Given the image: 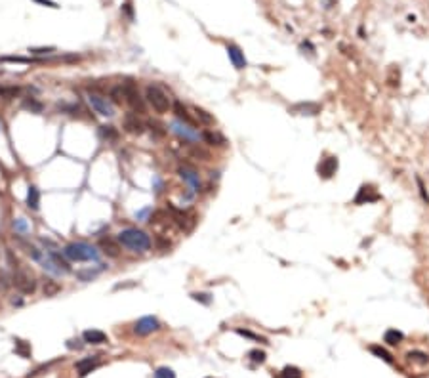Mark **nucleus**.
<instances>
[{"instance_id":"1a4fd4ad","label":"nucleus","mask_w":429,"mask_h":378,"mask_svg":"<svg viewBox=\"0 0 429 378\" xmlns=\"http://www.w3.org/2000/svg\"><path fill=\"white\" fill-rule=\"evenodd\" d=\"M14 285H16V289L23 292V294H33L35 290H37V281H35V277L31 275V273H27V271H18L16 275H14Z\"/></svg>"},{"instance_id":"f257e3e1","label":"nucleus","mask_w":429,"mask_h":378,"mask_svg":"<svg viewBox=\"0 0 429 378\" xmlns=\"http://www.w3.org/2000/svg\"><path fill=\"white\" fill-rule=\"evenodd\" d=\"M116 241L120 243V246L128 248V250H132V252H147V250L151 248V245H153L151 237H149L145 231L137 229V227H126V229H122V231L116 235Z\"/></svg>"},{"instance_id":"58836bf2","label":"nucleus","mask_w":429,"mask_h":378,"mask_svg":"<svg viewBox=\"0 0 429 378\" xmlns=\"http://www.w3.org/2000/svg\"><path fill=\"white\" fill-rule=\"evenodd\" d=\"M29 52H31V54H37V56H44V54L56 52V48H54V46H48V48H29Z\"/></svg>"},{"instance_id":"c85d7f7f","label":"nucleus","mask_w":429,"mask_h":378,"mask_svg":"<svg viewBox=\"0 0 429 378\" xmlns=\"http://www.w3.org/2000/svg\"><path fill=\"white\" fill-rule=\"evenodd\" d=\"M57 292H61V285L54 279H48L44 283V296H56Z\"/></svg>"},{"instance_id":"2f4dec72","label":"nucleus","mask_w":429,"mask_h":378,"mask_svg":"<svg viewBox=\"0 0 429 378\" xmlns=\"http://www.w3.org/2000/svg\"><path fill=\"white\" fill-rule=\"evenodd\" d=\"M280 378H301V371L298 367H284L280 373Z\"/></svg>"},{"instance_id":"f3484780","label":"nucleus","mask_w":429,"mask_h":378,"mask_svg":"<svg viewBox=\"0 0 429 378\" xmlns=\"http://www.w3.org/2000/svg\"><path fill=\"white\" fill-rule=\"evenodd\" d=\"M82 340L86 344H105L107 342V334L103 331H97V329H88L82 333Z\"/></svg>"},{"instance_id":"473e14b6","label":"nucleus","mask_w":429,"mask_h":378,"mask_svg":"<svg viewBox=\"0 0 429 378\" xmlns=\"http://www.w3.org/2000/svg\"><path fill=\"white\" fill-rule=\"evenodd\" d=\"M153 378H176V373L172 369H168V367H160V369L155 371Z\"/></svg>"},{"instance_id":"37998d69","label":"nucleus","mask_w":429,"mask_h":378,"mask_svg":"<svg viewBox=\"0 0 429 378\" xmlns=\"http://www.w3.org/2000/svg\"><path fill=\"white\" fill-rule=\"evenodd\" d=\"M151 212V208H145V210H141V212H137L136 218L137 220H141V222H145V218H147V214Z\"/></svg>"},{"instance_id":"f8f14e48","label":"nucleus","mask_w":429,"mask_h":378,"mask_svg":"<svg viewBox=\"0 0 429 378\" xmlns=\"http://www.w3.org/2000/svg\"><path fill=\"white\" fill-rule=\"evenodd\" d=\"M317 172H318L320 178L330 179L338 172V159H336V157H326V159H322V160L318 162V166H317Z\"/></svg>"},{"instance_id":"e433bc0d","label":"nucleus","mask_w":429,"mask_h":378,"mask_svg":"<svg viewBox=\"0 0 429 378\" xmlns=\"http://www.w3.org/2000/svg\"><path fill=\"white\" fill-rule=\"evenodd\" d=\"M237 334H241V336H244V338H250V340H256V342H265V338H261V336H258V334L250 333L246 329H237Z\"/></svg>"},{"instance_id":"79ce46f5","label":"nucleus","mask_w":429,"mask_h":378,"mask_svg":"<svg viewBox=\"0 0 429 378\" xmlns=\"http://www.w3.org/2000/svg\"><path fill=\"white\" fill-rule=\"evenodd\" d=\"M67 348H69V350H80V348H82V344H80V340H69Z\"/></svg>"},{"instance_id":"a878e982","label":"nucleus","mask_w":429,"mask_h":378,"mask_svg":"<svg viewBox=\"0 0 429 378\" xmlns=\"http://www.w3.org/2000/svg\"><path fill=\"white\" fill-rule=\"evenodd\" d=\"M292 111H301V115H317L320 111V107L317 103H298V105L292 107Z\"/></svg>"},{"instance_id":"aec40b11","label":"nucleus","mask_w":429,"mask_h":378,"mask_svg":"<svg viewBox=\"0 0 429 378\" xmlns=\"http://www.w3.org/2000/svg\"><path fill=\"white\" fill-rule=\"evenodd\" d=\"M403 340H405V334L401 333V331H397V329H387L384 334V342L389 344V346H397V344H401Z\"/></svg>"},{"instance_id":"cd10ccee","label":"nucleus","mask_w":429,"mask_h":378,"mask_svg":"<svg viewBox=\"0 0 429 378\" xmlns=\"http://www.w3.org/2000/svg\"><path fill=\"white\" fill-rule=\"evenodd\" d=\"M370 352H372V354H374L376 357H380L382 361L389 363V365H391V363L395 361V359H393V356H391V354H389V352H387L385 348H382V346H370Z\"/></svg>"},{"instance_id":"412c9836","label":"nucleus","mask_w":429,"mask_h":378,"mask_svg":"<svg viewBox=\"0 0 429 378\" xmlns=\"http://www.w3.org/2000/svg\"><path fill=\"white\" fill-rule=\"evenodd\" d=\"M99 138L107 139V141H116L118 139V130L111 124H103V126H99Z\"/></svg>"},{"instance_id":"dca6fc26","label":"nucleus","mask_w":429,"mask_h":378,"mask_svg":"<svg viewBox=\"0 0 429 378\" xmlns=\"http://www.w3.org/2000/svg\"><path fill=\"white\" fill-rule=\"evenodd\" d=\"M107 269V266H103V264H99V267H88V269H78L76 271V279L80 281V283H90V281H93L101 271H105Z\"/></svg>"},{"instance_id":"6e6552de","label":"nucleus","mask_w":429,"mask_h":378,"mask_svg":"<svg viewBox=\"0 0 429 378\" xmlns=\"http://www.w3.org/2000/svg\"><path fill=\"white\" fill-rule=\"evenodd\" d=\"M158 329H160V321H158L157 317H153V315L141 317L139 321H136V325H134V333H136L137 336L153 334V333H157Z\"/></svg>"},{"instance_id":"ea45409f","label":"nucleus","mask_w":429,"mask_h":378,"mask_svg":"<svg viewBox=\"0 0 429 378\" xmlns=\"http://www.w3.org/2000/svg\"><path fill=\"white\" fill-rule=\"evenodd\" d=\"M35 2H37V4H42V6H46V8H54V10L59 8V4L54 2V0H35Z\"/></svg>"},{"instance_id":"7c9ffc66","label":"nucleus","mask_w":429,"mask_h":378,"mask_svg":"<svg viewBox=\"0 0 429 378\" xmlns=\"http://www.w3.org/2000/svg\"><path fill=\"white\" fill-rule=\"evenodd\" d=\"M191 298L197 300V302H201V304H204V306H210V304H212V294H208V292H193Z\"/></svg>"},{"instance_id":"c756f323","label":"nucleus","mask_w":429,"mask_h":378,"mask_svg":"<svg viewBox=\"0 0 429 378\" xmlns=\"http://www.w3.org/2000/svg\"><path fill=\"white\" fill-rule=\"evenodd\" d=\"M195 117H197L201 122H204V124H214V122H216V120H214V117H212L208 111L201 109V107H195Z\"/></svg>"},{"instance_id":"a19ab883","label":"nucleus","mask_w":429,"mask_h":378,"mask_svg":"<svg viewBox=\"0 0 429 378\" xmlns=\"http://www.w3.org/2000/svg\"><path fill=\"white\" fill-rule=\"evenodd\" d=\"M14 227H16V231H27V222L23 218H19V220L14 222Z\"/></svg>"},{"instance_id":"bb28decb","label":"nucleus","mask_w":429,"mask_h":378,"mask_svg":"<svg viewBox=\"0 0 429 378\" xmlns=\"http://www.w3.org/2000/svg\"><path fill=\"white\" fill-rule=\"evenodd\" d=\"M109 101L111 103H116V105H122L124 103V92H122V84H118V86H113V88L109 90Z\"/></svg>"},{"instance_id":"39448f33","label":"nucleus","mask_w":429,"mask_h":378,"mask_svg":"<svg viewBox=\"0 0 429 378\" xmlns=\"http://www.w3.org/2000/svg\"><path fill=\"white\" fill-rule=\"evenodd\" d=\"M88 103H90L92 109L97 115H101V117H114V105L107 98H103L101 94L90 92L88 94Z\"/></svg>"},{"instance_id":"9b49d317","label":"nucleus","mask_w":429,"mask_h":378,"mask_svg":"<svg viewBox=\"0 0 429 378\" xmlns=\"http://www.w3.org/2000/svg\"><path fill=\"white\" fill-rule=\"evenodd\" d=\"M122 128L128 134H143L145 130V122L137 117V113H126L124 115V120H122Z\"/></svg>"},{"instance_id":"9d476101","label":"nucleus","mask_w":429,"mask_h":378,"mask_svg":"<svg viewBox=\"0 0 429 378\" xmlns=\"http://www.w3.org/2000/svg\"><path fill=\"white\" fill-rule=\"evenodd\" d=\"M378 200H382V195L376 191V187L374 185H362L361 189H359V193H357V197H355V204H370V202H378Z\"/></svg>"},{"instance_id":"6ab92c4d","label":"nucleus","mask_w":429,"mask_h":378,"mask_svg":"<svg viewBox=\"0 0 429 378\" xmlns=\"http://www.w3.org/2000/svg\"><path fill=\"white\" fill-rule=\"evenodd\" d=\"M174 115H176V119L181 120V122H185V124H189V126H195V119L187 113L185 109V105H181L180 101H176L174 103Z\"/></svg>"},{"instance_id":"393cba45","label":"nucleus","mask_w":429,"mask_h":378,"mask_svg":"<svg viewBox=\"0 0 429 378\" xmlns=\"http://www.w3.org/2000/svg\"><path fill=\"white\" fill-rule=\"evenodd\" d=\"M14 350H16V354L21 357H31V346L25 342V340H19V338H16L14 340Z\"/></svg>"},{"instance_id":"0eeeda50","label":"nucleus","mask_w":429,"mask_h":378,"mask_svg":"<svg viewBox=\"0 0 429 378\" xmlns=\"http://www.w3.org/2000/svg\"><path fill=\"white\" fill-rule=\"evenodd\" d=\"M122 92H124V103L132 105V109H139V111L143 113V99H141V96H139V92H137V86L132 80H128V82L122 84Z\"/></svg>"},{"instance_id":"4be33fe9","label":"nucleus","mask_w":429,"mask_h":378,"mask_svg":"<svg viewBox=\"0 0 429 378\" xmlns=\"http://www.w3.org/2000/svg\"><path fill=\"white\" fill-rule=\"evenodd\" d=\"M203 139L208 143V145H218V147L225 145V138H224L222 134H218V132H204Z\"/></svg>"},{"instance_id":"4c0bfd02","label":"nucleus","mask_w":429,"mask_h":378,"mask_svg":"<svg viewBox=\"0 0 429 378\" xmlns=\"http://www.w3.org/2000/svg\"><path fill=\"white\" fill-rule=\"evenodd\" d=\"M416 183H418V187H420V195H422L424 202H426V204H429V195H428V191H426V185H424V181H422V178H420V176H416Z\"/></svg>"},{"instance_id":"7ed1b4c3","label":"nucleus","mask_w":429,"mask_h":378,"mask_svg":"<svg viewBox=\"0 0 429 378\" xmlns=\"http://www.w3.org/2000/svg\"><path fill=\"white\" fill-rule=\"evenodd\" d=\"M145 98H147L149 105H151V107L155 109V113H158V115H164V113H168L172 109V99H170L168 92L162 88V86H158V84H149V86L145 88Z\"/></svg>"},{"instance_id":"20e7f679","label":"nucleus","mask_w":429,"mask_h":378,"mask_svg":"<svg viewBox=\"0 0 429 378\" xmlns=\"http://www.w3.org/2000/svg\"><path fill=\"white\" fill-rule=\"evenodd\" d=\"M178 172H180L181 178L189 183V191H187L185 199H193L201 191V176H199V172L195 168H191V166H180Z\"/></svg>"},{"instance_id":"f03ea898","label":"nucleus","mask_w":429,"mask_h":378,"mask_svg":"<svg viewBox=\"0 0 429 378\" xmlns=\"http://www.w3.org/2000/svg\"><path fill=\"white\" fill-rule=\"evenodd\" d=\"M63 256L71 262H95L99 258V252L95 250V246L78 241V243H69L63 248Z\"/></svg>"},{"instance_id":"c9c22d12","label":"nucleus","mask_w":429,"mask_h":378,"mask_svg":"<svg viewBox=\"0 0 429 378\" xmlns=\"http://www.w3.org/2000/svg\"><path fill=\"white\" fill-rule=\"evenodd\" d=\"M248 357L254 363H260V365H261V363H265V357L267 356H265V352H261V350H252L248 354Z\"/></svg>"},{"instance_id":"ddd939ff","label":"nucleus","mask_w":429,"mask_h":378,"mask_svg":"<svg viewBox=\"0 0 429 378\" xmlns=\"http://www.w3.org/2000/svg\"><path fill=\"white\" fill-rule=\"evenodd\" d=\"M227 56H229V60H231V63L235 69H244L246 67V58H244V52L239 48L237 44H229L227 46Z\"/></svg>"},{"instance_id":"b1692460","label":"nucleus","mask_w":429,"mask_h":378,"mask_svg":"<svg viewBox=\"0 0 429 378\" xmlns=\"http://www.w3.org/2000/svg\"><path fill=\"white\" fill-rule=\"evenodd\" d=\"M23 109L35 113V115H40V113L44 111V105H42L38 99H35V98H27V99L23 101Z\"/></svg>"},{"instance_id":"2eb2a0df","label":"nucleus","mask_w":429,"mask_h":378,"mask_svg":"<svg viewBox=\"0 0 429 378\" xmlns=\"http://www.w3.org/2000/svg\"><path fill=\"white\" fill-rule=\"evenodd\" d=\"M99 246H101L103 254H107L109 258H116L120 254V243L116 239H113V237H103L99 241Z\"/></svg>"},{"instance_id":"423d86ee","label":"nucleus","mask_w":429,"mask_h":378,"mask_svg":"<svg viewBox=\"0 0 429 378\" xmlns=\"http://www.w3.org/2000/svg\"><path fill=\"white\" fill-rule=\"evenodd\" d=\"M170 130L174 134H178L180 138H183L185 141H191V143H195V141H199V139H203V134L199 132L197 128H193V126H189V124H185V122H181V120H172V124H170Z\"/></svg>"},{"instance_id":"72a5a7b5","label":"nucleus","mask_w":429,"mask_h":378,"mask_svg":"<svg viewBox=\"0 0 429 378\" xmlns=\"http://www.w3.org/2000/svg\"><path fill=\"white\" fill-rule=\"evenodd\" d=\"M407 357L410 359V361H418V363H422V365L429 361L428 354H424V352H408Z\"/></svg>"},{"instance_id":"5701e85b","label":"nucleus","mask_w":429,"mask_h":378,"mask_svg":"<svg viewBox=\"0 0 429 378\" xmlns=\"http://www.w3.org/2000/svg\"><path fill=\"white\" fill-rule=\"evenodd\" d=\"M19 94H21V88L16 84H2L0 86V98H4V99H12Z\"/></svg>"},{"instance_id":"a211bd4d","label":"nucleus","mask_w":429,"mask_h":378,"mask_svg":"<svg viewBox=\"0 0 429 378\" xmlns=\"http://www.w3.org/2000/svg\"><path fill=\"white\" fill-rule=\"evenodd\" d=\"M27 206L33 210L40 208V191L35 185H29V189H27Z\"/></svg>"},{"instance_id":"f704fd0d","label":"nucleus","mask_w":429,"mask_h":378,"mask_svg":"<svg viewBox=\"0 0 429 378\" xmlns=\"http://www.w3.org/2000/svg\"><path fill=\"white\" fill-rule=\"evenodd\" d=\"M0 61H6V63H31V60L21 58V56H4V58H0Z\"/></svg>"},{"instance_id":"4468645a","label":"nucleus","mask_w":429,"mask_h":378,"mask_svg":"<svg viewBox=\"0 0 429 378\" xmlns=\"http://www.w3.org/2000/svg\"><path fill=\"white\" fill-rule=\"evenodd\" d=\"M95 367H99V356L84 357V359L76 361V365H75V369L78 371V375H80V377H86V375H90V373L93 371V369H95Z\"/></svg>"}]
</instances>
